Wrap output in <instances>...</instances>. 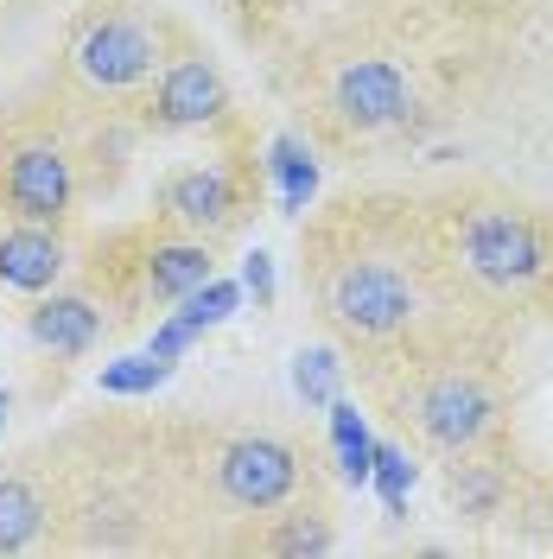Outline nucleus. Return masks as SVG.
<instances>
[{
  "mask_svg": "<svg viewBox=\"0 0 553 559\" xmlns=\"http://www.w3.org/2000/svg\"><path fill=\"white\" fill-rule=\"evenodd\" d=\"M344 216L331 229L311 236V293L325 324L363 349H401L414 344V356L426 349V318L439 306V261L446 248L426 229L408 223H376L363 216V204H338Z\"/></svg>",
  "mask_w": 553,
  "mask_h": 559,
  "instance_id": "1",
  "label": "nucleus"
},
{
  "mask_svg": "<svg viewBox=\"0 0 553 559\" xmlns=\"http://www.w3.org/2000/svg\"><path fill=\"white\" fill-rule=\"evenodd\" d=\"M439 248L471 286L496 299H516V306L553 299V216L521 198H503V191L451 198Z\"/></svg>",
  "mask_w": 553,
  "mask_h": 559,
  "instance_id": "2",
  "label": "nucleus"
},
{
  "mask_svg": "<svg viewBox=\"0 0 553 559\" xmlns=\"http://www.w3.org/2000/svg\"><path fill=\"white\" fill-rule=\"evenodd\" d=\"M401 426H414L420 445L433 452H471L496 419V394L478 382V369H464L458 356H414L408 388L395 394Z\"/></svg>",
  "mask_w": 553,
  "mask_h": 559,
  "instance_id": "3",
  "label": "nucleus"
},
{
  "mask_svg": "<svg viewBox=\"0 0 553 559\" xmlns=\"http://www.w3.org/2000/svg\"><path fill=\"white\" fill-rule=\"evenodd\" d=\"M160 64H166L160 58V26L146 13H134V0H96L70 33V70L103 96L140 90Z\"/></svg>",
  "mask_w": 553,
  "mask_h": 559,
  "instance_id": "4",
  "label": "nucleus"
},
{
  "mask_svg": "<svg viewBox=\"0 0 553 559\" xmlns=\"http://www.w3.org/2000/svg\"><path fill=\"white\" fill-rule=\"evenodd\" d=\"M0 210L20 223H64L77 210V166L58 140L7 134L0 140Z\"/></svg>",
  "mask_w": 553,
  "mask_h": 559,
  "instance_id": "5",
  "label": "nucleus"
},
{
  "mask_svg": "<svg viewBox=\"0 0 553 559\" xmlns=\"http://www.w3.org/2000/svg\"><path fill=\"white\" fill-rule=\"evenodd\" d=\"M216 489L236 502V509H286L293 489H299V452L280 445V439H230L216 452Z\"/></svg>",
  "mask_w": 553,
  "mask_h": 559,
  "instance_id": "6",
  "label": "nucleus"
},
{
  "mask_svg": "<svg viewBox=\"0 0 553 559\" xmlns=\"http://www.w3.org/2000/svg\"><path fill=\"white\" fill-rule=\"evenodd\" d=\"M223 76L204 51H178L160 64V90H153V128H204L223 115Z\"/></svg>",
  "mask_w": 553,
  "mask_h": 559,
  "instance_id": "7",
  "label": "nucleus"
},
{
  "mask_svg": "<svg viewBox=\"0 0 553 559\" xmlns=\"http://www.w3.org/2000/svg\"><path fill=\"white\" fill-rule=\"evenodd\" d=\"M331 108H338V121L356 128V134L395 128V121H408V76L395 64H381V58H363V64H350L338 76Z\"/></svg>",
  "mask_w": 553,
  "mask_h": 559,
  "instance_id": "8",
  "label": "nucleus"
},
{
  "mask_svg": "<svg viewBox=\"0 0 553 559\" xmlns=\"http://www.w3.org/2000/svg\"><path fill=\"white\" fill-rule=\"evenodd\" d=\"M58 274H64V242H58L51 223H20V229L0 236V286L45 293Z\"/></svg>",
  "mask_w": 553,
  "mask_h": 559,
  "instance_id": "9",
  "label": "nucleus"
},
{
  "mask_svg": "<svg viewBox=\"0 0 553 559\" xmlns=\"http://www.w3.org/2000/svg\"><path fill=\"white\" fill-rule=\"evenodd\" d=\"M230 216H236V185L223 173H178L166 178V223L173 229H230Z\"/></svg>",
  "mask_w": 553,
  "mask_h": 559,
  "instance_id": "10",
  "label": "nucleus"
},
{
  "mask_svg": "<svg viewBox=\"0 0 553 559\" xmlns=\"http://www.w3.org/2000/svg\"><path fill=\"white\" fill-rule=\"evenodd\" d=\"M26 331L51 356H83V349L103 337V312L90 299H38L33 318H26Z\"/></svg>",
  "mask_w": 553,
  "mask_h": 559,
  "instance_id": "11",
  "label": "nucleus"
},
{
  "mask_svg": "<svg viewBox=\"0 0 553 559\" xmlns=\"http://www.w3.org/2000/svg\"><path fill=\"white\" fill-rule=\"evenodd\" d=\"M210 280V248L204 242H153L146 254V293L153 299H185Z\"/></svg>",
  "mask_w": 553,
  "mask_h": 559,
  "instance_id": "12",
  "label": "nucleus"
},
{
  "mask_svg": "<svg viewBox=\"0 0 553 559\" xmlns=\"http://www.w3.org/2000/svg\"><path fill=\"white\" fill-rule=\"evenodd\" d=\"M331 414V445H338V477L344 484H369V464H376V439H369V426L356 414V401H331L325 407Z\"/></svg>",
  "mask_w": 553,
  "mask_h": 559,
  "instance_id": "13",
  "label": "nucleus"
},
{
  "mask_svg": "<svg viewBox=\"0 0 553 559\" xmlns=\"http://www.w3.org/2000/svg\"><path fill=\"white\" fill-rule=\"evenodd\" d=\"M38 522H45V502H38L20 477H0V554L26 547L38 534Z\"/></svg>",
  "mask_w": 553,
  "mask_h": 559,
  "instance_id": "14",
  "label": "nucleus"
},
{
  "mask_svg": "<svg viewBox=\"0 0 553 559\" xmlns=\"http://www.w3.org/2000/svg\"><path fill=\"white\" fill-rule=\"evenodd\" d=\"M274 178H280V204H286V210H306L311 204V191H318V166H311V153L293 134L274 140Z\"/></svg>",
  "mask_w": 553,
  "mask_h": 559,
  "instance_id": "15",
  "label": "nucleus"
},
{
  "mask_svg": "<svg viewBox=\"0 0 553 559\" xmlns=\"http://www.w3.org/2000/svg\"><path fill=\"white\" fill-rule=\"evenodd\" d=\"M293 388H299V401H311V407H331L338 388H344V362H338V349H299V362H293Z\"/></svg>",
  "mask_w": 553,
  "mask_h": 559,
  "instance_id": "16",
  "label": "nucleus"
},
{
  "mask_svg": "<svg viewBox=\"0 0 553 559\" xmlns=\"http://www.w3.org/2000/svg\"><path fill=\"white\" fill-rule=\"evenodd\" d=\"M496 489H503L496 464H451V496L471 509V522H484L490 509H496Z\"/></svg>",
  "mask_w": 553,
  "mask_h": 559,
  "instance_id": "17",
  "label": "nucleus"
},
{
  "mask_svg": "<svg viewBox=\"0 0 553 559\" xmlns=\"http://www.w3.org/2000/svg\"><path fill=\"white\" fill-rule=\"evenodd\" d=\"M166 376H173V362H160V356L146 349V356H128V362H108L103 369V394H153Z\"/></svg>",
  "mask_w": 553,
  "mask_h": 559,
  "instance_id": "18",
  "label": "nucleus"
},
{
  "mask_svg": "<svg viewBox=\"0 0 553 559\" xmlns=\"http://www.w3.org/2000/svg\"><path fill=\"white\" fill-rule=\"evenodd\" d=\"M369 477H376L381 502H388V515H401V509H408V489H414V464H408V452H401V445H376Z\"/></svg>",
  "mask_w": 553,
  "mask_h": 559,
  "instance_id": "19",
  "label": "nucleus"
},
{
  "mask_svg": "<svg viewBox=\"0 0 553 559\" xmlns=\"http://www.w3.org/2000/svg\"><path fill=\"white\" fill-rule=\"evenodd\" d=\"M236 306H243V286H230V280H204L198 293H185V318H191L198 331L223 324V318H236Z\"/></svg>",
  "mask_w": 553,
  "mask_h": 559,
  "instance_id": "20",
  "label": "nucleus"
},
{
  "mask_svg": "<svg viewBox=\"0 0 553 559\" xmlns=\"http://www.w3.org/2000/svg\"><path fill=\"white\" fill-rule=\"evenodd\" d=\"M198 337H204V331H198V324H191V318L178 312V318H166V324H160V331H153V356H160V362H178V356H185V349L198 344Z\"/></svg>",
  "mask_w": 553,
  "mask_h": 559,
  "instance_id": "21",
  "label": "nucleus"
},
{
  "mask_svg": "<svg viewBox=\"0 0 553 559\" xmlns=\"http://www.w3.org/2000/svg\"><path fill=\"white\" fill-rule=\"evenodd\" d=\"M243 286L255 293V299H261V306L274 299V267H268V254H248V267H243Z\"/></svg>",
  "mask_w": 553,
  "mask_h": 559,
  "instance_id": "22",
  "label": "nucleus"
},
{
  "mask_svg": "<svg viewBox=\"0 0 553 559\" xmlns=\"http://www.w3.org/2000/svg\"><path fill=\"white\" fill-rule=\"evenodd\" d=\"M7 407H13V401H7V388H0V419H7Z\"/></svg>",
  "mask_w": 553,
  "mask_h": 559,
  "instance_id": "23",
  "label": "nucleus"
},
{
  "mask_svg": "<svg viewBox=\"0 0 553 559\" xmlns=\"http://www.w3.org/2000/svg\"><path fill=\"white\" fill-rule=\"evenodd\" d=\"M548 534H553V496H548Z\"/></svg>",
  "mask_w": 553,
  "mask_h": 559,
  "instance_id": "24",
  "label": "nucleus"
}]
</instances>
